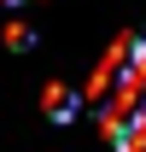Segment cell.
<instances>
[{"label":"cell","mask_w":146,"mask_h":152,"mask_svg":"<svg viewBox=\"0 0 146 152\" xmlns=\"http://www.w3.org/2000/svg\"><path fill=\"white\" fill-rule=\"evenodd\" d=\"M76 105H82V94H76L70 82H47V94H41V111L53 117V123H70Z\"/></svg>","instance_id":"6da1fadb"},{"label":"cell","mask_w":146,"mask_h":152,"mask_svg":"<svg viewBox=\"0 0 146 152\" xmlns=\"http://www.w3.org/2000/svg\"><path fill=\"white\" fill-rule=\"evenodd\" d=\"M6 6H23V0H6Z\"/></svg>","instance_id":"3957f363"},{"label":"cell","mask_w":146,"mask_h":152,"mask_svg":"<svg viewBox=\"0 0 146 152\" xmlns=\"http://www.w3.org/2000/svg\"><path fill=\"white\" fill-rule=\"evenodd\" d=\"M6 47H12V53H29V47H35V29H29V23H6Z\"/></svg>","instance_id":"7a4b0ae2"}]
</instances>
